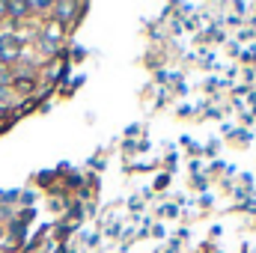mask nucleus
<instances>
[{
	"instance_id": "2eb2a0df",
	"label": "nucleus",
	"mask_w": 256,
	"mask_h": 253,
	"mask_svg": "<svg viewBox=\"0 0 256 253\" xmlns=\"http://www.w3.org/2000/svg\"><path fill=\"white\" fill-rule=\"evenodd\" d=\"M3 18H6V3L0 0V21H3Z\"/></svg>"
},
{
	"instance_id": "dca6fc26",
	"label": "nucleus",
	"mask_w": 256,
	"mask_h": 253,
	"mask_svg": "<svg viewBox=\"0 0 256 253\" xmlns=\"http://www.w3.org/2000/svg\"><path fill=\"white\" fill-rule=\"evenodd\" d=\"M0 238H3V226H0Z\"/></svg>"
},
{
	"instance_id": "9d476101",
	"label": "nucleus",
	"mask_w": 256,
	"mask_h": 253,
	"mask_svg": "<svg viewBox=\"0 0 256 253\" xmlns=\"http://www.w3.org/2000/svg\"><path fill=\"white\" fill-rule=\"evenodd\" d=\"M161 212H164V214H167V218H176V214H179V208H176V206H164V208H161Z\"/></svg>"
},
{
	"instance_id": "f257e3e1",
	"label": "nucleus",
	"mask_w": 256,
	"mask_h": 253,
	"mask_svg": "<svg viewBox=\"0 0 256 253\" xmlns=\"http://www.w3.org/2000/svg\"><path fill=\"white\" fill-rule=\"evenodd\" d=\"M36 86H39V80H36V74H30V72L12 74V80H9V92H15V96H21V98H33V96H36Z\"/></svg>"
},
{
	"instance_id": "f03ea898",
	"label": "nucleus",
	"mask_w": 256,
	"mask_h": 253,
	"mask_svg": "<svg viewBox=\"0 0 256 253\" xmlns=\"http://www.w3.org/2000/svg\"><path fill=\"white\" fill-rule=\"evenodd\" d=\"M27 238V224H21L18 218L9 224V248H15V244H21Z\"/></svg>"
},
{
	"instance_id": "ddd939ff",
	"label": "nucleus",
	"mask_w": 256,
	"mask_h": 253,
	"mask_svg": "<svg viewBox=\"0 0 256 253\" xmlns=\"http://www.w3.org/2000/svg\"><path fill=\"white\" fill-rule=\"evenodd\" d=\"M137 131H140V126H128V131H126V137H137Z\"/></svg>"
},
{
	"instance_id": "0eeeda50",
	"label": "nucleus",
	"mask_w": 256,
	"mask_h": 253,
	"mask_svg": "<svg viewBox=\"0 0 256 253\" xmlns=\"http://www.w3.org/2000/svg\"><path fill=\"white\" fill-rule=\"evenodd\" d=\"M167 185H170V173L164 170V173H158V176H155V190H164Z\"/></svg>"
},
{
	"instance_id": "20e7f679",
	"label": "nucleus",
	"mask_w": 256,
	"mask_h": 253,
	"mask_svg": "<svg viewBox=\"0 0 256 253\" xmlns=\"http://www.w3.org/2000/svg\"><path fill=\"white\" fill-rule=\"evenodd\" d=\"M200 39H202V42H220V39H224V33H220V27H208Z\"/></svg>"
},
{
	"instance_id": "6e6552de",
	"label": "nucleus",
	"mask_w": 256,
	"mask_h": 253,
	"mask_svg": "<svg viewBox=\"0 0 256 253\" xmlns=\"http://www.w3.org/2000/svg\"><path fill=\"white\" fill-rule=\"evenodd\" d=\"M128 208H131V212H140V208H143V196H131V200H128Z\"/></svg>"
},
{
	"instance_id": "9b49d317",
	"label": "nucleus",
	"mask_w": 256,
	"mask_h": 253,
	"mask_svg": "<svg viewBox=\"0 0 256 253\" xmlns=\"http://www.w3.org/2000/svg\"><path fill=\"white\" fill-rule=\"evenodd\" d=\"M152 236H155V238H161V236H164V226H161V224H155V226H152Z\"/></svg>"
},
{
	"instance_id": "f8f14e48",
	"label": "nucleus",
	"mask_w": 256,
	"mask_h": 253,
	"mask_svg": "<svg viewBox=\"0 0 256 253\" xmlns=\"http://www.w3.org/2000/svg\"><path fill=\"white\" fill-rule=\"evenodd\" d=\"M194 188L202 190V188H206V179H202V176H196V179H194Z\"/></svg>"
},
{
	"instance_id": "423d86ee",
	"label": "nucleus",
	"mask_w": 256,
	"mask_h": 253,
	"mask_svg": "<svg viewBox=\"0 0 256 253\" xmlns=\"http://www.w3.org/2000/svg\"><path fill=\"white\" fill-rule=\"evenodd\" d=\"M72 232H74V226H72V224H60V226H57V238H60V244H63Z\"/></svg>"
},
{
	"instance_id": "4468645a",
	"label": "nucleus",
	"mask_w": 256,
	"mask_h": 253,
	"mask_svg": "<svg viewBox=\"0 0 256 253\" xmlns=\"http://www.w3.org/2000/svg\"><path fill=\"white\" fill-rule=\"evenodd\" d=\"M248 98H250V104L256 108V90H250V92H248Z\"/></svg>"
},
{
	"instance_id": "39448f33",
	"label": "nucleus",
	"mask_w": 256,
	"mask_h": 253,
	"mask_svg": "<svg viewBox=\"0 0 256 253\" xmlns=\"http://www.w3.org/2000/svg\"><path fill=\"white\" fill-rule=\"evenodd\" d=\"M30 6V12H51L54 9V3H48V0H36V3H27Z\"/></svg>"
},
{
	"instance_id": "7ed1b4c3",
	"label": "nucleus",
	"mask_w": 256,
	"mask_h": 253,
	"mask_svg": "<svg viewBox=\"0 0 256 253\" xmlns=\"http://www.w3.org/2000/svg\"><path fill=\"white\" fill-rule=\"evenodd\" d=\"M54 179L60 182V176H57V170H42V173L36 176V182H39V188H48V190H54Z\"/></svg>"
},
{
	"instance_id": "1a4fd4ad",
	"label": "nucleus",
	"mask_w": 256,
	"mask_h": 253,
	"mask_svg": "<svg viewBox=\"0 0 256 253\" xmlns=\"http://www.w3.org/2000/svg\"><path fill=\"white\" fill-rule=\"evenodd\" d=\"M12 80V72H9V66L0 63V84H9Z\"/></svg>"
}]
</instances>
